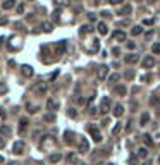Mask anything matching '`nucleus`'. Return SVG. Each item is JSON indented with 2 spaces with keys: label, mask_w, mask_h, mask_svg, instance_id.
Returning a JSON list of instances; mask_svg holds the SVG:
<instances>
[{
  "label": "nucleus",
  "mask_w": 160,
  "mask_h": 165,
  "mask_svg": "<svg viewBox=\"0 0 160 165\" xmlns=\"http://www.w3.org/2000/svg\"><path fill=\"white\" fill-rule=\"evenodd\" d=\"M55 146H57V139L52 138V136H43L42 144H40V148H42L43 151H52Z\"/></svg>",
  "instance_id": "1"
},
{
  "label": "nucleus",
  "mask_w": 160,
  "mask_h": 165,
  "mask_svg": "<svg viewBox=\"0 0 160 165\" xmlns=\"http://www.w3.org/2000/svg\"><path fill=\"white\" fill-rule=\"evenodd\" d=\"M88 131H90L93 141H95V143H100L102 141V134H100V131H98V127H96V126H88Z\"/></svg>",
  "instance_id": "2"
},
{
  "label": "nucleus",
  "mask_w": 160,
  "mask_h": 165,
  "mask_svg": "<svg viewBox=\"0 0 160 165\" xmlns=\"http://www.w3.org/2000/svg\"><path fill=\"white\" fill-rule=\"evenodd\" d=\"M24 148H26V144L22 143V141H16V143L12 144V153L21 155V153H24Z\"/></svg>",
  "instance_id": "3"
},
{
  "label": "nucleus",
  "mask_w": 160,
  "mask_h": 165,
  "mask_svg": "<svg viewBox=\"0 0 160 165\" xmlns=\"http://www.w3.org/2000/svg\"><path fill=\"white\" fill-rule=\"evenodd\" d=\"M155 64H157V62H155L153 55H146V57L143 59V67L145 69H152V67H155Z\"/></svg>",
  "instance_id": "4"
},
{
  "label": "nucleus",
  "mask_w": 160,
  "mask_h": 165,
  "mask_svg": "<svg viewBox=\"0 0 160 165\" xmlns=\"http://www.w3.org/2000/svg\"><path fill=\"white\" fill-rule=\"evenodd\" d=\"M88 150H90V143H88V139L81 138L79 139V146H78V151H79V153H88Z\"/></svg>",
  "instance_id": "5"
},
{
  "label": "nucleus",
  "mask_w": 160,
  "mask_h": 165,
  "mask_svg": "<svg viewBox=\"0 0 160 165\" xmlns=\"http://www.w3.org/2000/svg\"><path fill=\"white\" fill-rule=\"evenodd\" d=\"M108 110H110V98L105 96V98L102 100V103H100V112L102 114H107Z\"/></svg>",
  "instance_id": "6"
},
{
  "label": "nucleus",
  "mask_w": 160,
  "mask_h": 165,
  "mask_svg": "<svg viewBox=\"0 0 160 165\" xmlns=\"http://www.w3.org/2000/svg\"><path fill=\"white\" fill-rule=\"evenodd\" d=\"M96 76H98V79L100 81H103L107 76H108V67H107V65H100L98 71H96Z\"/></svg>",
  "instance_id": "7"
},
{
  "label": "nucleus",
  "mask_w": 160,
  "mask_h": 165,
  "mask_svg": "<svg viewBox=\"0 0 160 165\" xmlns=\"http://www.w3.org/2000/svg\"><path fill=\"white\" fill-rule=\"evenodd\" d=\"M21 72H22V76H24V78H31V76L35 74V71H33L31 65H22V67H21Z\"/></svg>",
  "instance_id": "8"
},
{
  "label": "nucleus",
  "mask_w": 160,
  "mask_h": 165,
  "mask_svg": "<svg viewBox=\"0 0 160 165\" xmlns=\"http://www.w3.org/2000/svg\"><path fill=\"white\" fill-rule=\"evenodd\" d=\"M126 64H136V62H138L139 60V57L138 55H136V53H129V55H126Z\"/></svg>",
  "instance_id": "9"
},
{
  "label": "nucleus",
  "mask_w": 160,
  "mask_h": 165,
  "mask_svg": "<svg viewBox=\"0 0 160 165\" xmlns=\"http://www.w3.org/2000/svg\"><path fill=\"white\" fill-rule=\"evenodd\" d=\"M65 47H67V43L65 41H59L57 43V47H55V53H57V55H62L64 50H65Z\"/></svg>",
  "instance_id": "10"
},
{
  "label": "nucleus",
  "mask_w": 160,
  "mask_h": 165,
  "mask_svg": "<svg viewBox=\"0 0 160 165\" xmlns=\"http://www.w3.org/2000/svg\"><path fill=\"white\" fill-rule=\"evenodd\" d=\"M47 108H48V110H52V112H55V110L59 108V101H55V100H48V101H47Z\"/></svg>",
  "instance_id": "11"
},
{
  "label": "nucleus",
  "mask_w": 160,
  "mask_h": 165,
  "mask_svg": "<svg viewBox=\"0 0 160 165\" xmlns=\"http://www.w3.org/2000/svg\"><path fill=\"white\" fill-rule=\"evenodd\" d=\"M122 114H124V107L117 103V105L114 107V115H115V117H122Z\"/></svg>",
  "instance_id": "12"
},
{
  "label": "nucleus",
  "mask_w": 160,
  "mask_h": 165,
  "mask_svg": "<svg viewBox=\"0 0 160 165\" xmlns=\"http://www.w3.org/2000/svg\"><path fill=\"white\" fill-rule=\"evenodd\" d=\"M131 12H133V7H131V5H124L122 9L119 11V16H129Z\"/></svg>",
  "instance_id": "13"
},
{
  "label": "nucleus",
  "mask_w": 160,
  "mask_h": 165,
  "mask_svg": "<svg viewBox=\"0 0 160 165\" xmlns=\"http://www.w3.org/2000/svg\"><path fill=\"white\" fill-rule=\"evenodd\" d=\"M114 40H117V41H126V33L124 31H115L114 33Z\"/></svg>",
  "instance_id": "14"
},
{
  "label": "nucleus",
  "mask_w": 160,
  "mask_h": 165,
  "mask_svg": "<svg viewBox=\"0 0 160 165\" xmlns=\"http://www.w3.org/2000/svg\"><path fill=\"white\" fill-rule=\"evenodd\" d=\"M14 5H16V0H5V2L2 4V9H5V11H9V9H12Z\"/></svg>",
  "instance_id": "15"
},
{
  "label": "nucleus",
  "mask_w": 160,
  "mask_h": 165,
  "mask_svg": "<svg viewBox=\"0 0 160 165\" xmlns=\"http://www.w3.org/2000/svg\"><path fill=\"white\" fill-rule=\"evenodd\" d=\"M98 33H100V35H107V33H108V28H107V24L105 22H98Z\"/></svg>",
  "instance_id": "16"
},
{
  "label": "nucleus",
  "mask_w": 160,
  "mask_h": 165,
  "mask_svg": "<svg viewBox=\"0 0 160 165\" xmlns=\"http://www.w3.org/2000/svg\"><path fill=\"white\" fill-rule=\"evenodd\" d=\"M35 93H36L38 96H42V95H45V93H47V86L45 84H40L36 88V90H35Z\"/></svg>",
  "instance_id": "17"
},
{
  "label": "nucleus",
  "mask_w": 160,
  "mask_h": 165,
  "mask_svg": "<svg viewBox=\"0 0 160 165\" xmlns=\"http://www.w3.org/2000/svg\"><path fill=\"white\" fill-rule=\"evenodd\" d=\"M150 120V114L145 112L143 115H141V119H139V126H146V122Z\"/></svg>",
  "instance_id": "18"
},
{
  "label": "nucleus",
  "mask_w": 160,
  "mask_h": 165,
  "mask_svg": "<svg viewBox=\"0 0 160 165\" xmlns=\"http://www.w3.org/2000/svg\"><path fill=\"white\" fill-rule=\"evenodd\" d=\"M141 33H143V28L141 26H133V29H131V35L133 36H139Z\"/></svg>",
  "instance_id": "19"
},
{
  "label": "nucleus",
  "mask_w": 160,
  "mask_h": 165,
  "mask_svg": "<svg viewBox=\"0 0 160 165\" xmlns=\"http://www.w3.org/2000/svg\"><path fill=\"white\" fill-rule=\"evenodd\" d=\"M43 31H45V33H52L53 31V24H52V22H43Z\"/></svg>",
  "instance_id": "20"
},
{
  "label": "nucleus",
  "mask_w": 160,
  "mask_h": 165,
  "mask_svg": "<svg viewBox=\"0 0 160 165\" xmlns=\"http://www.w3.org/2000/svg\"><path fill=\"white\" fill-rule=\"evenodd\" d=\"M60 158H62V155H60V153L50 155V162H52V163H57V162H60Z\"/></svg>",
  "instance_id": "21"
},
{
  "label": "nucleus",
  "mask_w": 160,
  "mask_h": 165,
  "mask_svg": "<svg viewBox=\"0 0 160 165\" xmlns=\"http://www.w3.org/2000/svg\"><path fill=\"white\" fill-rule=\"evenodd\" d=\"M115 93H117V95H121V96H124V95H126V86H122V84L115 86Z\"/></svg>",
  "instance_id": "22"
},
{
  "label": "nucleus",
  "mask_w": 160,
  "mask_h": 165,
  "mask_svg": "<svg viewBox=\"0 0 160 165\" xmlns=\"http://www.w3.org/2000/svg\"><path fill=\"white\" fill-rule=\"evenodd\" d=\"M71 4V0H55V5L57 7H67Z\"/></svg>",
  "instance_id": "23"
},
{
  "label": "nucleus",
  "mask_w": 160,
  "mask_h": 165,
  "mask_svg": "<svg viewBox=\"0 0 160 165\" xmlns=\"http://www.w3.org/2000/svg\"><path fill=\"white\" fill-rule=\"evenodd\" d=\"M138 157L139 158H146V157H148V150L146 148H139L138 150Z\"/></svg>",
  "instance_id": "24"
},
{
  "label": "nucleus",
  "mask_w": 160,
  "mask_h": 165,
  "mask_svg": "<svg viewBox=\"0 0 160 165\" xmlns=\"http://www.w3.org/2000/svg\"><path fill=\"white\" fill-rule=\"evenodd\" d=\"M0 134L9 136V134H11V127H7V126H0Z\"/></svg>",
  "instance_id": "25"
},
{
  "label": "nucleus",
  "mask_w": 160,
  "mask_h": 165,
  "mask_svg": "<svg viewBox=\"0 0 160 165\" xmlns=\"http://www.w3.org/2000/svg\"><path fill=\"white\" fill-rule=\"evenodd\" d=\"M143 141H145L146 146H152V144H153V139H152V136H148V134H145L143 136Z\"/></svg>",
  "instance_id": "26"
},
{
  "label": "nucleus",
  "mask_w": 160,
  "mask_h": 165,
  "mask_svg": "<svg viewBox=\"0 0 160 165\" xmlns=\"http://www.w3.org/2000/svg\"><path fill=\"white\" fill-rule=\"evenodd\" d=\"M64 136H65V143H72V138H74V133H71V131H67V133H65Z\"/></svg>",
  "instance_id": "27"
},
{
  "label": "nucleus",
  "mask_w": 160,
  "mask_h": 165,
  "mask_svg": "<svg viewBox=\"0 0 160 165\" xmlns=\"http://www.w3.org/2000/svg\"><path fill=\"white\" fill-rule=\"evenodd\" d=\"M43 120H45V122H53V120H55V115H53V114H48V115H43Z\"/></svg>",
  "instance_id": "28"
},
{
  "label": "nucleus",
  "mask_w": 160,
  "mask_h": 165,
  "mask_svg": "<svg viewBox=\"0 0 160 165\" xmlns=\"http://www.w3.org/2000/svg\"><path fill=\"white\" fill-rule=\"evenodd\" d=\"M119 78H121L119 74H112L110 78H108V81H110V84H115V83L119 81Z\"/></svg>",
  "instance_id": "29"
},
{
  "label": "nucleus",
  "mask_w": 160,
  "mask_h": 165,
  "mask_svg": "<svg viewBox=\"0 0 160 165\" xmlns=\"http://www.w3.org/2000/svg\"><path fill=\"white\" fill-rule=\"evenodd\" d=\"M7 91H9L7 84H5V83H0V95H5Z\"/></svg>",
  "instance_id": "30"
},
{
  "label": "nucleus",
  "mask_w": 160,
  "mask_h": 165,
  "mask_svg": "<svg viewBox=\"0 0 160 165\" xmlns=\"http://www.w3.org/2000/svg\"><path fill=\"white\" fill-rule=\"evenodd\" d=\"M67 160H69L71 163H76L78 162V157H76V153H69L67 155Z\"/></svg>",
  "instance_id": "31"
},
{
  "label": "nucleus",
  "mask_w": 160,
  "mask_h": 165,
  "mask_svg": "<svg viewBox=\"0 0 160 165\" xmlns=\"http://www.w3.org/2000/svg\"><path fill=\"white\" fill-rule=\"evenodd\" d=\"M26 126H28V120H26V119H22L21 124H19V133H22V131L26 129Z\"/></svg>",
  "instance_id": "32"
},
{
  "label": "nucleus",
  "mask_w": 160,
  "mask_h": 165,
  "mask_svg": "<svg viewBox=\"0 0 160 165\" xmlns=\"http://www.w3.org/2000/svg\"><path fill=\"white\" fill-rule=\"evenodd\" d=\"M93 31V28L91 26H83L81 28V35H86V33H91Z\"/></svg>",
  "instance_id": "33"
},
{
  "label": "nucleus",
  "mask_w": 160,
  "mask_h": 165,
  "mask_svg": "<svg viewBox=\"0 0 160 165\" xmlns=\"http://www.w3.org/2000/svg\"><path fill=\"white\" fill-rule=\"evenodd\" d=\"M152 52H153V53H160V43H153V47H152Z\"/></svg>",
  "instance_id": "34"
},
{
  "label": "nucleus",
  "mask_w": 160,
  "mask_h": 165,
  "mask_svg": "<svg viewBox=\"0 0 160 165\" xmlns=\"http://www.w3.org/2000/svg\"><path fill=\"white\" fill-rule=\"evenodd\" d=\"M153 19H152V17H148V19H146V17H145V19H143V24H145V26H152V24H153Z\"/></svg>",
  "instance_id": "35"
},
{
  "label": "nucleus",
  "mask_w": 160,
  "mask_h": 165,
  "mask_svg": "<svg viewBox=\"0 0 160 165\" xmlns=\"http://www.w3.org/2000/svg\"><path fill=\"white\" fill-rule=\"evenodd\" d=\"M121 129H122V127H121V124H117V126L112 129V134H114V136H115V134H119V133H121Z\"/></svg>",
  "instance_id": "36"
},
{
  "label": "nucleus",
  "mask_w": 160,
  "mask_h": 165,
  "mask_svg": "<svg viewBox=\"0 0 160 165\" xmlns=\"http://www.w3.org/2000/svg\"><path fill=\"white\" fill-rule=\"evenodd\" d=\"M4 119H5V112L0 108V124H2V120H4Z\"/></svg>",
  "instance_id": "37"
},
{
  "label": "nucleus",
  "mask_w": 160,
  "mask_h": 165,
  "mask_svg": "<svg viewBox=\"0 0 160 165\" xmlns=\"http://www.w3.org/2000/svg\"><path fill=\"white\" fill-rule=\"evenodd\" d=\"M22 12H24V5H17V14H22Z\"/></svg>",
  "instance_id": "38"
},
{
  "label": "nucleus",
  "mask_w": 160,
  "mask_h": 165,
  "mask_svg": "<svg viewBox=\"0 0 160 165\" xmlns=\"http://www.w3.org/2000/svg\"><path fill=\"white\" fill-rule=\"evenodd\" d=\"M67 114H69V117H76V110L74 108H69V112Z\"/></svg>",
  "instance_id": "39"
},
{
  "label": "nucleus",
  "mask_w": 160,
  "mask_h": 165,
  "mask_svg": "<svg viewBox=\"0 0 160 165\" xmlns=\"http://www.w3.org/2000/svg\"><path fill=\"white\" fill-rule=\"evenodd\" d=\"M128 48H129V50H134V48H136V45H134V41H129V43H128Z\"/></svg>",
  "instance_id": "40"
},
{
  "label": "nucleus",
  "mask_w": 160,
  "mask_h": 165,
  "mask_svg": "<svg viewBox=\"0 0 160 165\" xmlns=\"http://www.w3.org/2000/svg\"><path fill=\"white\" fill-rule=\"evenodd\" d=\"M112 53H114V55H119V53H121V50H119V47H114V48H112Z\"/></svg>",
  "instance_id": "41"
},
{
  "label": "nucleus",
  "mask_w": 160,
  "mask_h": 165,
  "mask_svg": "<svg viewBox=\"0 0 160 165\" xmlns=\"http://www.w3.org/2000/svg\"><path fill=\"white\" fill-rule=\"evenodd\" d=\"M110 4H114V5H119V4H122V0H108Z\"/></svg>",
  "instance_id": "42"
},
{
  "label": "nucleus",
  "mask_w": 160,
  "mask_h": 165,
  "mask_svg": "<svg viewBox=\"0 0 160 165\" xmlns=\"http://www.w3.org/2000/svg\"><path fill=\"white\" fill-rule=\"evenodd\" d=\"M4 24H7V17H0V26H4Z\"/></svg>",
  "instance_id": "43"
},
{
  "label": "nucleus",
  "mask_w": 160,
  "mask_h": 165,
  "mask_svg": "<svg viewBox=\"0 0 160 165\" xmlns=\"http://www.w3.org/2000/svg\"><path fill=\"white\" fill-rule=\"evenodd\" d=\"M131 124H133V120H129V122H128V126H126V131H128V133H129V131H131V127H133Z\"/></svg>",
  "instance_id": "44"
},
{
  "label": "nucleus",
  "mask_w": 160,
  "mask_h": 165,
  "mask_svg": "<svg viewBox=\"0 0 160 165\" xmlns=\"http://www.w3.org/2000/svg\"><path fill=\"white\" fill-rule=\"evenodd\" d=\"M133 72H131V71H128V72H126V78H128V79H131V78H133Z\"/></svg>",
  "instance_id": "45"
},
{
  "label": "nucleus",
  "mask_w": 160,
  "mask_h": 165,
  "mask_svg": "<svg viewBox=\"0 0 160 165\" xmlns=\"http://www.w3.org/2000/svg\"><path fill=\"white\" fill-rule=\"evenodd\" d=\"M4 162H5V160H4V157H2V155H0V165L4 163Z\"/></svg>",
  "instance_id": "46"
},
{
  "label": "nucleus",
  "mask_w": 160,
  "mask_h": 165,
  "mask_svg": "<svg viewBox=\"0 0 160 165\" xmlns=\"http://www.w3.org/2000/svg\"><path fill=\"white\" fill-rule=\"evenodd\" d=\"M157 115H158V119H160V107L157 108Z\"/></svg>",
  "instance_id": "47"
},
{
  "label": "nucleus",
  "mask_w": 160,
  "mask_h": 165,
  "mask_svg": "<svg viewBox=\"0 0 160 165\" xmlns=\"http://www.w3.org/2000/svg\"><path fill=\"white\" fill-rule=\"evenodd\" d=\"M134 2H143V0H134Z\"/></svg>",
  "instance_id": "48"
},
{
  "label": "nucleus",
  "mask_w": 160,
  "mask_h": 165,
  "mask_svg": "<svg viewBox=\"0 0 160 165\" xmlns=\"http://www.w3.org/2000/svg\"><path fill=\"white\" fill-rule=\"evenodd\" d=\"M158 163H160V155H158Z\"/></svg>",
  "instance_id": "49"
},
{
  "label": "nucleus",
  "mask_w": 160,
  "mask_h": 165,
  "mask_svg": "<svg viewBox=\"0 0 160 165\" xmlns=\"http://www.w3.org/2000/svg\"><path fill=\"white\" fill-rule=\"evenodd\" d=\"M9 165H16V163H9Z\"/></svg>",
  "instance_id": "50"
},
{
  "label": "nucleus",
  "mask_w": 160,
  "mask_h": 165,
  "mask_svg": "<svg viewBox=\"0 0 160 165\" xmlns=\"http://www.w3.org/2000/svg\"><path fill=\"white\" fill-rule=\"evenodd\" d=\"M108 165H114V163H108Z\"/></svg>",
  "instance_id": "51"
}]
</instances>
